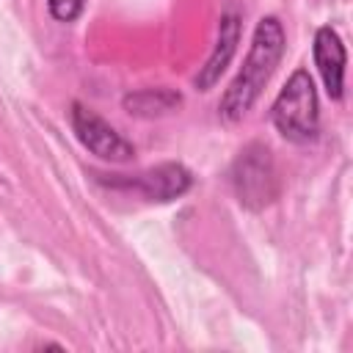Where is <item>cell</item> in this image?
<instances>
[{
	"mask_svg": "<svg viewBox=\"0 0 353 353\" xmlns=\"http://www.w3.org/2000/svg\"><path fill=\"white\" fill-rule=\"evenodd\" d=\"M47 8L58 22H74L83 14L85 0H47Z\"/></svg>",
	"mask_w": 353,
	"mask_h": 353,
	"instance_id": "9c48e42d",
	"label": "cell"
},
{
	"mask_svg": "<svg viewBox=\"0 0 353 353\" xmlns=\"http://www.w3.org/2000/svg\"><path fill=\"white\" fill-rule=\"evenodd\" d=\"M232 188L243 207L262 210L279 196V176L270 149L262 143H248L232 165Z\"/></svg>",
	"mask_w": 353,
	"mask_h": 353,
	"instance_id": "3957f363",
	"label": "cell"
},
{
	"mask_svg": "<svg viewBox=\"0 0 353 353\" xmlns=\"http://www.w3.org/2000/svg\"><path fill=\"white\" fill-rule=\"evenodd\" d=\"M237 41H240V17L237 14H223L221 25H218V41H215L207 63L199 69V74L193 80V85L199 91H210L221 80L223 69L229 66V61H232V55L237 50Z\"/></svg>",
	"mask_w": 353,
	"mask_h": 353,
	"instance_id": "52a82bcc",
	"label": "cell"
},
{
	"mask_svg": "<svg viewBox=\"0 0 353 353\" xmlns=\"http://www.w3.org/2000/svg\"><path fill=\"white\" fill-rule=\"evenodd\" d=\"M270 119L276 130L292 141V143H309L320 132V105H317V91L306 69L292 72V77L284 83L279 91Z\"/></svg>",
	"mask_w": 353,
	"mask_h": 353,
	"instance_id": "7a4b0ae2",
	"label": "cell"
},
{
	"mask_svg": "<svg viewBox=\"0 0 353 353\" xmlns=\"http://www.w3.org/2000/svg\"><path fill=\"white\" fill-rule=\"evenodd\" d=\"M284 55V28L276 17H262L251 36V50L243 61V69L229 83L218 102V116L223 121H240L254 102L259 99L265 83Z\"/></svg>",
	"mask_w": 353,
	"mask_h": 353,
	"instance_id": "6da1fadb",
	"label": "cell"
},
{
	"mask_svg": "<svg viewBox=\"0 0 353 353\" xmlns=\"http://www.w3.org/2000/svg\"><path fill=\"white\" fill-rule=\"evenodd\" d=\"M72 130L77 135V141L97 157L110 160V163H127L132 160L135 149L127 138H121L102 116H97L94 110H88L85 105L74 102L72 105Z\"/></svg>",
	"mask_w": 353,
	"mask_h": 353,
	"instance_id": "5b68a950",
	"label": "cell"
},
{
	"mask_svg": "<svg viewBox=\"0 0 353 353\" xmlns=\"http://www.w3.org/2000/svg\"><path fill=\"white\" fill-rule=\"evenodd\" d=\"M345 61H347V52H345V44H342L339 33L331 25L317 28V33H314V63H317V72H320L331 99H342Z\"/></svg>",
	"mask_w": 353,
	"mask_h": 353,
	"instance_id": "8992f818",
	"label": "cell"
},
{
	"mask_svg": "<svg viewBox=\"0 0 353 353\" xmlns=\"http://www.w3.org/2000/svg\"><path fill=\"white\" fill-rule=\"evenodd\" d=\"M179 105H182V97L171 88H143V91L124 97V110L132 116H143V119L171 113Z\"/></svg>",
	"mask_w": 353,
	"mask_h": 353,
	"instance_id": "ba28073f",
	"label": "cell"
},
{
	"mask_svg": "<svg viewBox=\"0 0 353 353\" xmlns=\"http://www.w3.org/2000/svg\"><path fill=\"white\" fill-rule=\"evenodd\" d=\"M99 182L108 185V188H116V190H135L149 201H174V199H179L190 190L193 176L179 163H160V165L146 168V171L132 174V176L116 174V176L105 179L99 174Z\"/></svg>",
	"mask_w": 353,
	"mask_h": 353,
	"instance_id": "277c9868",
	"label": "cell"
}]
</instances>
